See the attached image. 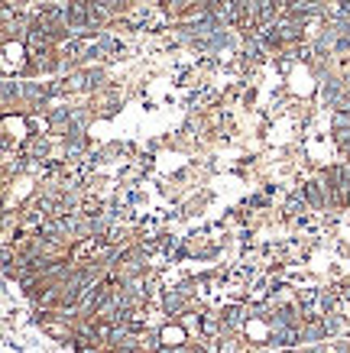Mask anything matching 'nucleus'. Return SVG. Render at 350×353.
<instances>
[{
    "label": "nucleus",
    "instance_id": "1",
    "mask_svg": "<svg viewBox=\"0 0 350 353\" xmlns=\"http://www.w3.org/2000/svg\"><path fill=\"white\" fill-rule=\"evenodd\" d=\"M302 194H305V201H308V208L311 211H324V208H331V201H328V188H324V182H308V185H302Z\"/></svg>",
    "mask_w": 350,
    "mask_h": 353
}]
</instances>
